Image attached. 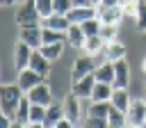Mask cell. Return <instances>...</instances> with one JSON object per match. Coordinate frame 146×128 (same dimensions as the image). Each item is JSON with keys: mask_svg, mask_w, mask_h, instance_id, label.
<instances>
[{"mask_svg": "<svg viewBox=\"0 0 146 128\" xmlns=\"http://www.w3.org/2000/svg\"><path fill=\"white\" fill-rule=\"evenodd\" d=\"M94 75H96L98 82H110V85H114V62L98 64L96 71H94Z\"/></svg>", "mask_w": 146, "mask_h": 128, "instance_id": "obj_21", "label": "cell"}, {"mask_svg": "<svg viewBox=\"0 0 146 128\" xmlns=\"http://www.w3.org/2000/svg\"><path fill=\"white\" fill-rule=\"evenodd\" d=\"M98 18L105 23V25H119L123 16V7H98Z\"/></svg>", "mask_w": 146, "mask_h": 128, "instance_id": "obj_14", "label": "cell"}, {"mask_svg": "<svg viewBox=\"0 0 146 128\" xmlns=\"http://www.w3.org/2000/svg\"><path fill=\"white\" fill-rule=\"evenodd\" d=\"M91 0H73V5H89Z\"/></svg>", "mask_w": 146, "mask_h": 128, "instance_id": "obj_39", "label": "cell"}, {"mask_svg": "<svg viewBox=\"0 0 146 128\" xmlns=\"http://www.w3.org/2000/svg\"><path fill=\"white\" fill-rule=\"evenodd\" d=\"M16 2H18V0H2V5H5V7H9V5H16Z\"/></svg>", "mask_w": 146, "mask_h": 128, "instance_id": "obj_40", "label": "cell"}, {"mask_svg": "<svg viewBox=\"0 0 146 128\" xmlns=\"http://www.w3.org/2000/svg\"><path fill=\"white\" fill-rule=\"evenodd\" d=\"M64 43L66 41H57V43H43L39 50L50 59V62H57L59 57H62V53H64Z\"/></svg>", "mask_w": 146, "mask_h": 128, "instance_id": "obj_24", "label": "cell"}, {"mask_svg": "<svg viewBox=\"0 0 146 128\" xmlns=\"http://www.w3.org/2000/svg\"><path fill=\"white\" fill-rule=\"evenodd\" d=\"M43 27H52V30H57V32H66L68 27H71V21H68V16L66 14H50L48 18H43V23H41Z\"/></svg>", "mask_w": 146, "mask_h": 128, "instance_id": "obj_16", "label": "cell"}, {"mask_svg": "<svg viewBox=\"0 0 146 128\" xmlns=\"http://www.w3.org/2000/svg\"><path fill=\"white\" fill-rule=\"evenodd\" d=\"M112 94H114V85H110V82H98V80H96V87H94L89 101H110Z\"/></svg>", "mask_w": 146, "mask_h": 128, "instance_id": "obj_22", "label": "cell"}, {"mask_svg": "<svg viewBox=\"0 0 146 128\" xmlns=\"http://www.w3.org/2000/svg\"><path fill=\"white\" fill-rule=\"evenodd\" d=\"M121 5V0H100L98 2V7H119Z\"/></svg>", "mask_w": 146, "mask_h": 128, "instance_id": "obj_37", "label": "cell"}, {"mask_svg": "<svg viewBox=\"0 0 146 128\" xmlns=\"http://www.w3.org/2000/svg\"><path fill=\"white\" fill-rule=\"evenodd\" d=\"M107 121H110V126H128V117H125V112L119 110V107H114V105L110 107Z\"/></svg>", "mask_w": 146, "mask_h": 128, "instance_id": "obj_26", "label": "cell"}, {"mask_svg": "<svg viewBox=\"0 0 146 128\" xmlns=\"http://www.w3.org/2000/svg\"><path fill=\"white\" fill-rule=\"evenodd\" d=\"M43 121H46V105L32 103V107H30V123H43Z\"/></svg>", "mask_w": 146, "mask_h": 128, "instance_id": "obj_29", "label": "cell"}, {"mask_svg": "<svg viewBox=\"0 0 146 128\" xmlns=\"http://www.w3.org/2000/svg\"><path fill=\"white\" fill-rule=\"evenodd\" d=\"M16 82H18V87L27 94V91H30V89H34L39 82H43V75L27 66V69H21V71H18V80H16Z\"/></svg>", "mask_w": 146, "mask_h": 128, "instance_id": "obj_7", "label": "cell"}, {"mask_svg": "<svg viewBox=\"0 0 146 128\" xmlns=\"http://www.w3.org/2000/svg\"><path fill=\"white\" fill-rule=\"evenodd\" d=\"M128 85H130V66H128V62L123 57V59L114 62V87L128 89Z\"/></svg>", "mask_w": 146, "mask_h": 128, "instance_id": "obj_13", "label": "cell"}, {"mask_svg": "<svg viewBox=\"0 0 146 128\" xmlns=\"http://www.w3.org/2000/svg\"><path fill=\"white\" fill-rule=\"evenodd\" d=\"M103 48H105V39H103L100 34H96V37H87V41H84V46H82V50H84L87 55H91V57L100 55Z\"/></svg>", "mask_w": 146, "mask_h": 128, "instance_id": "obj_20", "label": "cell"}, {"mask_svg": "<svg viewBox=\"0 0 146 128\" xmlns=\"http://www.w3.org/2000/svg\"><path fill=\"white\" fill-rule=\"evenodd\" d=\"M68 21H71V25L73 23H78V25H82L84 21H89V18H96L98 16V5H73L71 9H68Z\"/></svg>", "mask_w": 146, "mask_h": 128, "instance_id": "obj_3", "label": "cell"}, {"mask_svg": "<svg viewBox=\"0 0 146 128\" xmlns=\"http://www.w3.org/2000/svg\"><path fill=\"white\" fill-rule=\"evenodd\" d=\"M27 96H30V101L36 103V105H46V107H48L50 103H55V101H52V89H50V85H46V82H39L34 89H30Z\"/></svg>", "mask_w": 146, "mask_h": 128, "instance_id": "obj_8", "label": "cell"}, {"mask_svg": "<svg viewBox=\"0 0 146 128\" xmlns=\"http://www.w3.org/2000/svg\"><path fill=\"white\" fill-rule=\"evenodd\" d=\"M23 96H25V91L18 87V82L16 85H2L0 87V112L5 117H14Z\"/></svg>", "mask_w": 146, "mask_h": 128, "instance_id": "obj_1", "label": "cell"}, {"mask_svg": "<svg viewBox=\"0 0 146 128\" xmlns=\"http://www.w3.org/2000/svg\"><path fill=\"white\" fill-rule=\"evenodd\" d=\"M84 41H87V34H84V30H82V25H78V23H73L68 30H66V43H71L73 48H80L82 50V46H84Z\"/></svg>", "mask_w": 146, "mask_h": 128, "instance_id": "obj_17", "label": "cell"}, {"mask_svg": "<svg viewBox=\"0 0 146 128\" xmlns=\"http://www.w3.org/2000/svg\"><path fill=\"white\" fill-rule=\"evenodd\" d=\"M80 101L82 98H78L73 91L62 101V105H64V117L66 119H71L75 126H78V121H80V114H82V110H80Z\"/></svg>", "mask_w": 146, "mask_h": 128, "instance_id": "obj_11", "label": "cell"}, {"mask_svg": "<svg viewBox=\"0 0 146 128\" xmlns=\"http://www.w3.org/2000/svg\"><path fill=\"white\" fill-rule=\"evenodd\" d=\"M11 128H27V126H25V123H18V121H14V126H11Z\"/></svg>", "mask_w": 146, "mask_h": 128, "instance_id": "obj_41", "label": "cell"}, {"mask_svg": "<svg viewBox=\"0 0 146 128\" xmlns=\"http://www.w3.org/2000/svg\"><path fill=\"white\" fill-rule=\"evenodd\" d=\"M52 5L57 14H68V9L73 7V0H52Z\"/></svg>", "mask_w": 146, "mask_h": 128, "instance_id": "obj_35", "label": "cell"}, {"mask_svg": "<svg viewBox=\"0 0 146 128\" xmlns=\"http://www.w3.org/2000/svg\"><path fill=\"white\" fill-rule=\"evenodd\" d=\"M57 41H66V32H57L52 27H43V43H57Z\"/></svg>", "mask_w": 146, "mask_h": 128, "instance_id": "obj_28", "label": "cell"}, {"mask_svg": "<svg viewBox=\"0 0 146 128\" xmlns=\"http://www.w3.org/2000/svg\"><path fill=\"white\" fill-rule=\"evenodd\" d=\"M121 7H123L125 18H135L137 11H139V0H121Z\"/></svg>", "mask_w": 146, "mask_h": 128, "instance_id": "obj_31", "label": "cell"}, {"mask_svg": "<svg viewBox=\"0 0 146 128\" xmlns=\"http://www.w3.org/2000/svg\"><path fill=\"white\" fill-rule=\"evenodd\" d=\"M110 107H112L110 101H89L87 114H91V117H107L110 114Z\"/></svg>", "mask_w": 146, "mask_h": 128, "instance_id": "obj_25", "label": "cell"}, {"mask_svg": "<svg viewBox=\"0 0 146 128\" xmlns=\"http://www.w3.org/2000/svg\"><path fill=\"white\" fill-rule=\"evenodd\" d=\"M144 101H146V87H144Z\"/></svg>", "mask_w": 146, "mask_h": 128, "instance_id": "obj_46", "label": "cell"}, {"mask_svg": "<svg viewBox=\"0 0 146 128\" xmlns=\"http://www.w3.org/2000/svg\"><path fill=\"white\" fill-rule=\"evenodd\" d=\"M82 128H110V121H107V117H91V114H87Z\"/></svg>", "mask_w": 146, "mask_h": 128, "instance_id": "obj_30", "label": "cell"}, {"mask_svg": "<svg viewBox=\"0 0 146 128\" xmlns=\"http://www.w3.org/2000/svg\"><path fill=\"white\" fill-rule=\"evenodd\" d=\"M34 5H36V9H39L41 18H48L50 14H55V5H52V0H34Z\"/></svg>", "mask_w": 146, "mask_h": 128, "instance_id": "obj_33", "label": "cell"}, {"mask_svg": "<svg viewBox=\"0 0 146 128\" xmlns=\"http://www.w3.org/2000/svg\"><path fill=\"white\" fill-rule=\"evenodd\" d=\"M128 128H144V126H128Z\"/></svg>", "mask_w": 146, "mask_h": 128, "instance_id": "obj_44", "label": "cell"}, {"mask_svg": "<svg viewBox=\"0 0 146 128\" xmlns=\"http://www.w3.org/2000/svg\"><path fill=\"white\" fill-rule=\"evenodd\" d=\"M27 128H48L46 123H27Z\"/></svg>", "mask_w": 146, "mask_h": 128, "instance_id": "obj_38", "label": "cell"}, {"mask_svg": "<svg viewBox=\"0 0 146 128\" xmlns=\"http://www.w3.org/2000/svg\"><path fill=\"white\" fill-rule=\"evenodd\" d=\"M141 126H144V128H146V121H144V123H141Z\"/></svg>", "mask_w": 146, "mask_h": 128, "instance_id": "obj_47", "label": "cell"}, {"mask_svg": "<svg viewBox=\"0 0 146 128\" xmlns=\"http://www.w3.org/2000/svg\"><path fill=\"white\" fill-rule=\"evenodd\" d=\"M55 128H75V123H73L71 119H66V117H64V119H59V121H57V126H55Z\"/></svg>", "mask_w": 146, "mask_h": 128, "instance_id": "obj_36", "label": "cell"}, {"mask_svg": "<svg viewBox=\"0 0 146 128\" xmlns=\"http://www.w3.org/2000/svg\"><path fill=\"white\" fill-rule=\"evenodd\" d=\"M110 128H128V126H110Z\"/></svg>", "mask_w": 146, "mask_h": 128, "instance_id": "obj_43", "label": "cell"}, {"mask_svg": "<svg viewBox=\"0 0 146 128\" xmlns=\"http://www.w3.org/2000/svg\"><path fill=\"white\" fill-rule=\"evenodd\" d=\"M130 101H132V98L128 96V89H123V87H114V94H112V98H110V103H112L114 107H119V110L128 112Z\"/></svg>", "mask_w": 146, "mask_h": 128, "instance_id": "obj_19", "label": "cell"}, {"mask_svg": "<svg viewBox=\"0 0 146 128\" xmlns=\"http://www.w3.org/2000/svg\"><path fill=\"white\" fill-rule=\"evenodd\" d=\"M100 27H103V21H100L98 16H96V18H89V21L82 23V30H84L87 37H96V34H100Z\"/></svg>", "mask_w": 146, "mask_h": 128, "instance_id": "obj_27", "label": "cell"}, {"mask_svg": "<svg viewBox=\"0 0 146 128\" xmlns=\"http://www.w3.org/2000/svg\"><path fill=\"white\" fill-rule=\"evenodd\" d=\"M137 32H146V0H139V11L135 16Z\"/></svg>", "mask_w": 146, "mask_h": 128, "instance_id": "obj_32", "label": "cell"}, {"mask_svg": "<svg viewBox=\"0 0 146 128\" xmlns=\"http://www.w3.org/2000/svg\"><path fill=\"white\" fill-rule=\"evenodd\" d=\"M30 107H32V101H30V96L25 94L23 98H21V103H18V107H16V114H14V121H18V123H30Z\"/></svg>", "mask_w": 146, "mask_h": 128, "instance_id": "obj_23", "label": "cell"}, {"mask_svg": "<svg viewBox=\"0 0 146 128\" xmlns=\"http://www.w3.org/2000/svg\"><path fill=\"white\" fill-rule=\"evenodd\" d=\"M141 71H144V73H146V57H144V59H141Z\"/></svg>", "mask_w": 146, "mask_h": 128, "instance_id": "obj_42", "label": "cell"}, {"mask_svg": "<svg viewBox=\"0 0 146 128\" xmlns=\"http://www.w3.org/2000/svg\"><path fill=\"white\" fill-rule=\"evenodd\" d=\"M98 2H100V0H91V5H98Z\"/></svg>", "mask_w": 146, "mask_h": 128, "instance_id": "obj_45", "label": "cell"}, {"mask_svg": "<svg viewBox=\"0 0 146 128\" xmlns=\"http://www.w3.org/2000/svg\"><path fill=\"white\" fill-rule=\"evenodd\" d=\"M59 119H64V105H62V103H50V105L46 107V121H43V123H46L48 128H55Z\"/></svg>", "mask_w": 146, "mask_h": 128, "instance_id": "obj_18", "label": "cell"}, {"mask_svg": "<svg viewBox=\"0 0 146 128\" xmlns=\"http://www.w3.org/2000/svg\"><path fill=\"white\" fill-rule=\"evenodd\" d=\"M32 53H34V48H32L30 43H25V41H21V39L16 41V46H14V66H16V71L30 66Z\"/></svg>", "mask_w": 146, "mask_h": 128, "instance_id": "obj_5", "label": "cell"}, {"mask_svg": "<svg viewBox=\"0 0 146 128\" xmlns=\"http://www.w3.org/2000/svg\"><path fill=\"white\" fill-rule=\"evenodd\" d=\"M94 87H96V75L94 73H89V75H84L82 80H75L73 82V94L78 96V98H91V91H94Z\"/></svg>", "mask_w": 146, "mask_h": 128, "instance_id": "obj_10", "label": "cell"}, {"mask_svg": "<svg viewBox=\"0 0 146 128\" xmlns=\"http://www.w3.org/2000/svg\"><path fill=\"white\" fill-rule=\"evenodd\" d=\"M18 39L25 41V43H30L32 48H41L43 46V27L41 25L39 27H21Z\"/></svg>", "mask_w": 146, "mask_h": 128, "instance_id": "obj_12", "label": "cell"}, {"mask_svg": "<svg viewBox=\"0 0 146 128\" xmlns=\"http://www.w3.org/2000/svg\"><path fill=\"white\" fill-rule=\"evenodd\" d=\"M14 21H16L18 30H21V27H39V25L43 23V18H41V14H39L34 0H25V2H21V5L16 7V16H14ZM41 27H43V25H41Z\"/></svg>", "mask_w": 146, "mask_h": 128, "instance_id": "obj_2", "label": "cell"}, {"mask_svg": "<svg viewBox=\"0 0 146 128\" xmlns=\"http://www.w3.org/2000/svg\"><path fill=\"white\" fill-rule=\"evenodd\" d=\"M96 66H98V64L94 62L91 55H87V53L80 55V57L73 62V69H71V78H73V82H75V80H82V78L89 75V73H94Z\"/></svg>", "mask_w": 146, "mask_h": 128, "instance_id": "obj_4", "label": "cell"}, {"mask_svg": "<svg viewBox=\"0 0 146 128\" xmlns=\"http://www.w3.org/2000/svg\"><path fill=\"white\" fill-rule=\"evenodd\" d=\"M125 117H128V126H141L146 121V101L144 98H132Z\"/></svg>", "mask_w": 146, "mask_h": 128, "instance_id": "obj_6", "label": "cell"}, {"mask_svg": "<svg viewBox=\"0 0 146 128\" xmlns=\"http://www.w3.org/2000/svg\"><path fill=\"white\" fill-rule=\"evenodd\" d=\"M100 55L105 57V62H116V59H123L128 55V48H125V43H121L119 39H114V41L105 43V48H103Z\"/></svg>", "mask_w": 146, "mask_h": 128, "instance_id": "obj_9", "label": "cell"}, {"mask_svg": "<svg viewBox=\"0 0 146 128\" xmlns=\"http://www.w3.org/2000/svg\"><path fill=\"white\" fill-rule=\"evenodd\" d=\"M50 66H52V62L39 50V48H34V53H32V59H30V69H34L36 73H41L43 78L50 73Z\"/></svg>", "mask_w": 146, "mask_h": 128, "instance_id": "obj_15", "label": "cell"}, {"mask_svg": "<svg viewBox=\"0 0 146 128\" xmlns=\"http://www.w3.org/2000/svg\"><path fill=\"white\" fill-rule=\"evenodd\" d=\"M100 37L105 39V43H107V41H114V39L119 37V25H105V23H103V27H100Z\"/></svg>", "mask_w": 146, "mask_h": 128, "instance_id": "obj_34", "label": "cell"}]
</instances>
